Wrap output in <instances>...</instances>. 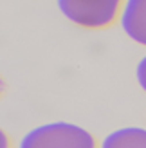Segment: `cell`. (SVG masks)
Returning a JSON list of instances; mask_svg holds the SVG:
<instances>
[{
    "label": "cell",
    "instance_id": "obj_1",
    "mask_svg": "<svg viewBox=\"0 0 146 148\" xmlns=\"http://www.w3.org/2000/svg\"><path fill=\"white\" fill-rule=\"evenodd\" d=\"M18 148H99L90 130L69 121L43 123L20 137Z\"/></svg>",
    "mask_w": 146,
    "mask_h": 148
},
{
    "label": "cell",
    "instance_id": "obj_2",
    "mask_svg": "<svg viewBox=\"0 0 146 148\" xmlns=\"http://www.w3.org/2000/svg\"><path fill=\"white\" fill-rule=\"evenodd\" d=\"M58 9L76 25L103 29L121 18L123 4L119 0H58Z\"/></svg>",
    "mask_w": 146,
    "mask_h": 148
},
{
    "label": "cell",
    "instance_id": "obj_3",
    "mask_svg": "<svg viewBox=\"0 0 146 148\" xmlns=\"http://www.w3.org/2000/svg\"><path fill=\"white\" fill-rule=\"evenodd\" d=\"M119 24L130 40L146 47V0L123 2Z\"/></svg>",
    "mask_w": 146,
    "mask_h": 148
},
{
    "label": "cell",
    "instance_id": "obj_4",
    "mask_svg": "<svg viewBox=\"0 0 146 148\" xmlns=\"http://www.w3.org/2000/svg\"><path fill=\"white\" fill-rule=\"evenodd\" d=\"M99 148H146V127H121L99 141Z\"/></svg>",
    "mask_w": 146,
    "mask_h": 148
},
{
    "label": "cell",
    "instance_id": "obj_5",
    "mask_svg": "<svg viewBox=\"0 0 146 148\" xmlns=\"http://www.w3.org/2000/svg\"><path fill=\"white\" fill-rule=\"evenodd\" d=\"M135 79H137V85L146 92V54L135 65Z\"/></svg>",
    "mask_w": 146,
    "mask_h": 148
},
{
    "label": "cell",
    "instance_id": "obj_6",
    "mask_svg": "<svg viewBox=\"0 0 146 148\" xmlns=\"http://www.w3.org/2000/svg\"><path fill=\"white\" fill-rule=\"evenodd\" d=\"M2 148H9V136L2 132Z\"/></svg>",
    "mask_w": 146,
    "mask_h": 148
}]
</instances>
